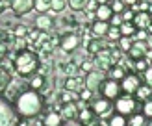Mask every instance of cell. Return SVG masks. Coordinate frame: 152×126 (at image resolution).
<instances>
[{
    "instance_id": "1",
    "label": "cell",
    "mask_w": 152,
    "mask_h": 126,
    "mask_svg": "<svg viewBox=\"0 0 152 126\" xmlns=\"http://www.w3.org/2000/svg\"><path fill=\"white\" fill-rule=\"evenodd\" d=\"M43 96L30 89V91H24L17 96V102H15V111L22 117V119H34L43 111Z\"/></svg>"
},
{
    "instance_id": "2",
    "label": "cell",
    "mask_w": 152,
    "mask_h": 126,
    "mask_svg": "<svg viewBox=\"0 0 152 126\" xmlns=\"http://www.w3.org/2000/svg\"><path fill=\"white\" fill-rule=\"evenodd\" d=\"M39 56L32 50H19L17 56L13 59L15 72L22 78H32L34 74L39 71Z\"/></svg>"
},
{
    "instance_id": "3",
    "label": "cell",
    "mask_w": 152,
    "mask_h": 126,
    "mask_svg": "<svg viewBox=\"0 0 152 126\" xmlns=\"http://www.w3.org/2000/svg\"><path fill=\"white\" fill-rule=\"evenodd\" d=\"M98 89H100V93H102V96L104 98H108V100H115L117 96L121 95V84L117 80H113V78H108V80H102L100 82V85H98Z\"/></svg>"
},
{
    "instance_id": "4",
    "label": "cell",
    "mask_w": 152,
    "mask_h": 126,
    "mask_svg": "<svg viewBox=\"0 0 152 126\" xmlns=\"http://www.w3.org/2000/svg\"><path fill=\"white\" fill-rule=\"evenodd\" d=\"M117 102H115V109H117V113H121V115H132L134 111H135V106H137V102H135V98L134 96H130V95H123V96H117L115 98Z\"/></svg>"
},
{
    "instance_id": "5",
    "label": "cell",
    "mask_w": 152,
    "mask_h": 126,
    "mask_svg": "<svg viewBox=\"0 0 152 126\" xmlns=\"http://www.w3.org/2000/svg\"><path fill=\"white\" fill-rule=\"evenodd\" d=\"M0 126H19L17 115L6 100H0Z\"/></svg>"
},
{
    "instance_id": "6",
    "label": "cell",
    "mask_w": 152,
    "mask_h": 126,
    "mask_svg": "<svg viewBox=\"0 0 152 126\" xmlns=\"http://www.w3.org/2000/svg\"><path fill=\"white\" fill-rule=\"evenodd\" d=\"M141 85V80L135 72H126V76L121 80V89H123L124 93L128 95H134L135 91H137V87Z\"/></svg>"
},
{
    "instance_id": "7",
    "label": "cell",
    "mask_w": 152,
    "mask_h": 126,
    "mask_svg": "<svg viewBox=\"0 0 152 126\" xmlns=\"http://www.w3.org/2000/svg\"><path fill=\"white\" fill-rule=\"evenodd\" d=\"M148 41L147 39H137V41H134L132 43V47L128 48V54H130L132 59H141V58H145V52L148 50Z\"/></svg>"
},
{
    "instance_id": "8",
    "label": "cell",
    "mask_w": 152,
    "mask_h": 126,
    "mask_svg": "<svg viewBox=\"0 0 152 126\" xmlns=\"http://www.w3.org/2000/svg\"><path fill=\"white\" fill-rule=\"evenodd\" d=\"M132 24L135 26V30H150L152 26V15L148 11H137L134 15V22Z\"/></svg>"
},
{
    "instance_id": "9",
    "label": "cell",
    "mask_w": 152,
    "mask_h": 126,
    "mask_svg": "<svg viewBox=\"0 0 152 126\" xmlns=\"http://www.w3.org/2000/svg\"><path fill=\"white\" fill-rule=\"evenodd\" d=\"M59 47L65 52H72L80 47V37L76 34H65L61 39H59Z\"/></svg>"
},
{
    "instance_id": "10",
    "label": "cell",
    "mask_w": 152,
    "mask_h": 126,
    "mask_svg": "<svg viewBox=\"0 0 152 126\" xmlns=\"http://www.w3.org/2000/svg\"><path fill=\"white\" fill-rule=\"evenodd\" d=\"M91 109L95 111V115L98 117H104V115H110V111H111V102L108 98H102L100 100H95L93 102V106H91Z\"/></svg>"
},
{
    "instance_id": "11",
    "label": "cell",
    "mask_w": 152,
    "mask_h": 126,
    "mask_svg": "<svg viewBox=\"0 0 152 126\" xmlns=\"http://www.w3.org/2000/svg\"><path fill=\"white\" fill-rule=\"evenodd\" d=\"M102 80H104V72L102 71H89L87 72V78H86V87L93 91L95 87L100 85Z\"/></svg>"
},
{
    "instance_id": "12",
    "label": "cell",
    "mask_w": 152,
    "mask_h": 126,
    "mask_svg": "<svg viewBox=\"0 0 152 126\" xmlns=\"http://www.w3.org/2000/svg\"><path fill=\"white\" fill-rule=\"evenodd\" d=\"M11 7L15 15H24L34 7V0H11Z\"/></svg>"
},
{
    "instance_id": "13",
    "label": "cell",
    "mask_w": 152,
    "mask_h": 126,
    "mask_svg": "<svg viewBox=\"0 0 152 126\" xmlns=\"http://www.w3.org/2000/svg\"><path fill=\"white\" fill-rule=\"evenodd\" d=\"M59 115L65 117V119H74L78 117V108H76V100L74 102H63V106L59 108Z\"/></svg>"
},
{
    "instance_id": "14",
    "label": "cell",
    "mask_w": 152,
    "mask_h": 126,
    "mask_svg": "<svg viewBox=\"0 0 152 126\" xmlns=\"http://www.w3.org/2000/svg\"><path fill=\"white\" fill-rule=\"evenodd\" d=\"M111 15H113L111 6H108V4H98V6H96V9H95L96 20H106V22H110Z\"/></svg>"
},
{
    "instance_id": "15",
    "label": "cell",
    "mask_w": 152,
    "mask_h": 126,
    "mask_svg": "<svg viewBox=\"0 0 152 126\" xmlns=\"http://www.w3.org/2000/svg\"><path fill=\"white\" fill-rule=\"evenodd\" d=\"M35 26H37V30H41V32H47V30H50L54 26V19H52L50 15L43 13V15H39V17L35 19Z\"/></svg>"
},
{
    "instance_id": "16",
    "label": "cell",
    "mask_w": 152,
    "mask_h": 126,
    "mask_svg": "<svg viewBox=\"0 0 152 126\" xmlns=\"http://www.w3.org/2000/svg\"><path fill=\"white\" fill-rule=\"evenodd\" d=\"M83 87H86V82H83L82 78H78V76H69V78H67V82H65V89L74 91V93L82 91Z\"/></svg>"
},
{
    "instance_id": "17",
    "label": "cell",
    "mask_w": 152,
    "mask_h": 126,
    "mask_svg": "<svg viewBox=\"0 0 152 126\" xmlns=\"http://www.w3.org/2000/svg\"><path fill=\"white\" fill-rule=\"evenodd\" d=\"M108 30H110V22H106V20H96L95 24H91V32L96 37H104L108 34Z\"/></svg>"
},
{
    "instance_id": "18",
    "label": "cell",
    "mask_w": 152,
    "mask_h": 126,
    "mask_svg": "<svg viewBox=\"0 0 152 126\" xmlns=\"http://www.w3.org/2000/svg\"><path fill=\"white\" fill-rule=\"evenodd\" d=\"M61 115L58 113V111H50V113L45 115L43 119V126H61Z\"/></svg>"
},
{
    "instance_id": "19",
    "label": "cell",
    "mask_w": 152,
    "mask_h": 126,
    "mask_svg": "<svg viewBox=\"0 0 152 126\" xmlns=\"http://www.w3.org/2000/svg\"><path fill=\"white\" fill-rule=\"evenodd\" d=\"M134 95H135V100L147 102L148 98H152V87H150V85H139L137 91H135Z\"/></svg>"
},
{
    "instance_id": "20",
    "label": "cell",
    "mask_w": 152,
    "mask_h": 126,
    "mask_svg": "<svg viewBox=\"0 0 152 126\" xmlns=\"http://www.w3.org/2000/svg\"><path fill=\"white\" fill-rule=\"evenodd\" d=\"M126 71H128V69H126L124 65H121V63L117 65V63H115V65H111L110 74H111V78H113V80H117V82H119V80H123V78L126 76Z\"/></svg>"
},
{
    "instance_id": "21",
    "label": "cell",
    "mask_w": 152,
    "mask_h": 126,
    "mask_svg": "<svg viewBox=\"0 0 152 126\" xmlns=\"http://www.w3.org/2000/svg\"><path fill=\"white\" fill-rule=\"evenodd\" d=\"M93 119H95V111L91 108H83L82 111H78V121L82 124H89Z\"/></svg>"
},
{
    "instance_id": "22",
    "label": "cell",
    "mask_w": 152,
    "mask_h": 126,
    "mask_svg": "<svg viewBox=\"0 0 152 126\" xmlns=\"http://www.w3.org/2000/svg\"><path fill=\"white\" fill-rule=\"evenodd\" d=\"M87 52H89V54H98V52H100L102 48H104V41H100V39H91L89 43H87Z\"/></svg>"
},
{
    "instance_id": "23",
    "label": "cell",
    "mask_w": 152,
    "mask_h": 126,
    "mask_svg": "<svg viewBox=\"0 0 152 126\" xmlns=\"http://www.w3.org/2000/svg\"><path fill=\"white\" fill-rule=\"evenodd\" d=\"M43 85H45V78H43V74H34L32 80H30V87H32L34 91H39Z\"/></svg>"
},
{
    "instance_id": "24",
    "label": "cell",
    "mask_w": 152,
    "mask_h": 126,
    "mask_svg": "<svg viewBox=\"0 0 152 126\" xmlns=\"http://www.w3.org/2000/svg\"><path fill=\"white\" fill-rule=\"evenodd\" d=\"M119 32H121V35L130 37V35H134V34H135V26L132 24V22H123V24L119 26Z\"/></svg>"
},
{
    "instance_id": "25",
    "label": "cell",
    "mask_w": 152,
    "mask_h": 126,
    "mask_svg": "<svg viewBox=\"0 0 152 126\" xmlns=\"http://www.w3.org/2000/svg\"><path fill=\"white\" fill-rule=\"evenodd\" d=\"M50 6H52V0H34V7L37 11H41V13L48 11Z\"/></svg>"
},
{
    "instance_id": "26",
    "label": "cell",
    "mask_w": 152,
    "mask_h": 126,
    "mask_svg": "<svg viewBox=\"0 0 152 126\" xmlns=\"http://www.w3.org/2000/svg\"><path fill=\"white\" fill-rule=\"evenodd\" d=\"M126 117L124 115H121V113H117V115H113L111 119H110V122H108V126H126Z\"/></svg>"
},
{
    "instance_id": "27",
    "label": "cell",
    "mask_w": 152,
    "mask_h": 126,
    "mask_svg": "<svg viewBox=\"0 0 152 126\" xmlns=\"http://www.w3.org/2000/svg\"><path fill=\"white\" fill-rule=\"evenodd\" d=\"M61 72H65L67 76H76V72H78V65L74 61L67 63V65H61Z\"/></svg>"
},
{
    "instance_id": "28",
    "label": "cell",
    "mask_w": 152,
    "mask_h": 126,
    "mask_svg": "<svg viewBox=\"0 0 152 126\" xmlns=\"http://www.w3.org/2000/svg\"><path fill=\"white\" fill-rule=\"evenodd\" d=\"M126 124L128 126H145L147 124V117L145 115H132V119Z\"/></svg>"
},
{
    "instance_id": "29",
    "label": "cell",
    "mask_w": 152,
    "mask_h": 126,
    "mask_svg": "<svg viewBox=\"0 0 152 126\" xmlns=\"http://www.w3.org/2000/svg\"><path fill=\"white\" fill-rule=\"evenodd\" d=\"M76 96H78V93L74 91H69V89H65V91L59 93V98H61V102H74Z\"/></svg>"
},
{
    "instance_id": "30",
    "label": "cell",
    "mask_w": 152,
    "mask_h": 126,
    "mask_svg": "<svg viewBox=\"0 0 152 126\" xmlns=\"http://www.w3.org/2000/svg\"><path fill=\"white\" fill-rule=\"evenodd\" d=\"M10 82H11V76H10V72L4 71V69H0V91H2L4 87L10 85Z\"/></svg>"
},
{
    "instance_id": "31",
    "label": "cell",
    "mask_w": 152,
    "mask_h": 126,
    "mask_svg": "<svg viewBox=\"0 0 152 126\" xmlns=\"http://www.w3.org/2000/svg\"><path fill=\"white\" fill-rule=\"evenodd\" d=\"M110 37L111 41H119L121 39V32H119V26H110V30H108V34H106Z\"/></svg>"
},
{
    "instance_id": "32",
    "label": "cell",
    "mask_w": 152,
    "mask_h": 126,
    "mask_svg": "<svg viewBox=\"0 0 152 126\" xmlns=\"http://www.w3.org/2000/svg\"><path fill=\"white\" fill-rule=\"evenodd\" d=\"M86 4H87V0H69V6L72 7L74 11L83 9V7H86Z\"/></svg>"
},
{
    "instance_id": "33",
    "label": "cell",
    "mask_w": 152,
    "mask_h": 126,
    "mask_svg": "<svg viewBox=\"0 0 152 126\" xmlns=\"http://www.w3.org/2000/svg\"><path fill=\"white\" fill-rule=\"evenodd\" d=\"M65 6H67L65 0H52L50 9H54V11H63V9H65Z\"/></svg>"
},
{
    "instance_id": "34",
    "label": "cell",
    "mask_w": 152,
    "mask_h": 126,
    "mask_svg": "<svg viewBox=\"0 0 152 126\" xmlns=\"http://www.w3.org/2000/svg\"><path fill=\"white\" fill-rule=\"evenodd\" d=\"M143 115L152 119V98H148L145 104H143Z\"/></svg>"
},
{
    "instance_id": "35",
    "label": "cell",
    "mask_w": 152,
    "mask_h": 126,
    "mask_svg": "<svg viewBox=\"0 0 152 126\" xmlns=\"http://www.w3.org/2000/svg\"><path fill=\"white\" fill-rule=\"evenodd\" d=\"M78 96H80V100H91V96H93V91H91V89H87V87H83L82 91L78 93Z\"/></svg>"
},
{
    "instance_id": "36",
    "label": "cell",
    "mask_w": 152,
    "mask_h": 126,
    "mask_svg": "<svg viewBox=\"0 0 152 126\" xmlns=\"http://www.w3.org/2000/svg\"><path fill=\"white\" fill-rule=\"evenodd\" d=\"M124 2L123 0H115V2H113V6H111V9H113V13H123L124 11Z\"/></svg>"
},
{
    "instance_id": "37",
    "label": "cell",
    "mask_w": 152,
    "mask_h": 126,
    "mask_svg": "<svg viewBox=\"0 0 152 126\" xmlns=\"http://www.w3.org/2000/svg\"><path fill=\"white\" fill-rule=\"evenodd\" d=\"M110 22H111L110 26H121V24H123V17H121V13H113Z\"/></svg>"
},
{
    "instance_id": "38",
    "label": "cell",
    "mask_w": 152,
    "mask_h": 126,
    "mask_svg": "<svg viewBox=\"0 0 152 126\" xmlns=\"http://www.w3.org/2000/svg\"><path fill=\"white\" fill-rule=\"evenodd\" d=\"M121 43V48H123V50H128V48H130L132 47V41H130V37H124V35H121V39H119Z\"/></svg>"
},
{
    "instance_id": "39",
    "label": "cell",
    "mask_w": 152,
    "mask_h": 126,
    "mask_svg": "<svg viewBox=\"0 0 152 126\" xmlns=\"http://www.w3.org/2000/svg\"><path fill=\"white\" fill-rule=\"evenodd\" d=\"M121 56H123V52H121V48H115V50H111V63L115 65L117 61H121Z\"/></svg>"
},
{
    "instance_id": "40",
    "label": "cell",
    "mask_w": 152,
    "mask_h": 126,
    "mask_svg": "<svg viewBox=\"0 0 152 126\" xmlns=\"http://www.w3.org/2000/svg\"><path fill=\"white\" fill-rule=\"evenodd\" d=\"M147 61H145V59H137V63H135L134 65V69H137V71H147Z\"/></svg>"
},
{
    "instance_id": "41",
    "label": "cell",
    "mask_w": 152,
    "mask_h": 126,
    "mask_svg": "<svg viewBox=\"0 0 152 126\" xmlns=\"http://www.w3.org/2000/svg\"><path fill=\"white\" fill-rule=\"evenodd\" d=\"M145 78H147V85L152 87V67H147V71H145Z\"/></svg>"
},
{
    "instance_id": "42",
    "label": "cell",
    "mask_w": 152,
    "mask_h": 126,
    "mask_svg": "<svg viewBox=\"0 0 152 126\" xmlns=\"http://www.w3.org/2000/svg\"><path fill=\"white\" fill-rule=\"evenodd\" d=\"M82 69L86 71V72H89V71H93V63H91V61H83V63H82Z\"/></svg>"
},
{
    "instance_id": "43",
    "label": "cell",
    "mask_w": 152,
    "mask_h": 126,
    "mask_svg": "<svg viewBox=\"0 0 152 126\" xmlns=\"http://www.w3.org/2000/svg\"><path fill=\"white\" fill-rule=\"evenodd\" d=\"M61 126H82L80 122H74V121H69V122H65V124H61Z\"/></svg>"
},
{
    "instance_id": "44",
    "label": "cell",
    "mask_w": 152,
    "mask_h": 126,
    "mask_svg": "<svg viewBox=\"0 0 152 126\" xmlns=\"http://www.w3.org/2000/svg\"><path fill=\"white\" fill-rule=\"evenodd\" d=\"M17 35H22V34H26V30L24 28H17V32H15Z\"/></svg>"
},
{
    "instance_id": "45",
    "label": "cell",
    "mask_w": 152,
    "mask_h": 126,
    "mask_svg": "<svg viewBox=\"0 0 152 126\" xmlns=\"http://www.w3.org/2000/svg\"><path fill=\"white\" fill-rule=\"evenodd\" d=\"M137 37H139V39H147V34H145V32H143V30H141V32L137 34Z\"/></svg>"
},
{
    "instance_id": "46",
    "label": "cell",
    "mask_w": 152,
    "mask_h": 126,
    "mask_svg": "<svg viewBox=\"0 0 152 126\" xmlns=\"http://www.w3.org/2000/svg\"><path fill=\"white\" fill-rule=\"evenodd\" d=\"M6 41V35H4V32H0V43H4Z\"/></svg>"
},
{
    "instance_id": "47",
    "label": "cell",
    "mask_w": 152,
    "mask_h": 126,
    "mask_svg": "<svg viewBox=\"0 0 152 126\" xmlns=\"http://www.w3.org/2000/svg\"><path fill=\"white\" fill-rule=\"evenodd\" d=\"M96 4H108V0H96Z\"/></svg>"
},
{
    "instance_id": "48",
    "label": "cell",
    "mask_w": 152,
    "mask_h": 126,
    "mask_svg": "<svg viewBox=\"0 0 152 126\" xmlns=\"http://www.w3.org/2000/svg\"><path fill=\"white\" fill-rule=\"evenodd\" d=\"M147 41H148V47H150V48H152V35H150V37H148V39H147Z\"/></svg>"
},
{
    "instance_id": "49",
    "label": "cell",
    "mask_w": 152,
    "mask_h": 126,
    "mask_svg": "<svg viewBox=\"0 0 152 126\" xmlns=\"http://www.w3.org/2000/svg\"><path fill=\"white\" fill-rule=\"evenodd\" d=\"M123 2H124V4H134L135 0H123Z\"/></svg>"
},
{
    "instance_id": "50",
    "label": "cell",
    "mask_w": 152,
    "mask_h": 126,
    "mask_svg": "<svg viewBox=\"0 0 152 126\" xmlns=\"http://www.w3.org/2000/svg\"><path fill=\"white\" fill-rule=\"evenodd\" d=\"M4 11V4H2V0H0V13Z\"/></svg>"
},
{
    "instance_id": "51",
    "label": "cell",
    "mask_w": 152,
    "mask_h": 126,
    "mask_svg": "<svg viewBox=\"0 0 152 126\" xmlns=\"http://www.w3.org/2000/svg\"><path fill=\"white\" fill-rule=\"evenodd\" d=\"M148 9H150V11H148V13H150V15H152V4H150V6H148Z\"/></svg>"
},
{
    "instance_id": "52",
    "label": "cell",
    "mask_w": 152,
    "mask_h": 126,
    "mask_svg": "<svg viewBox=\"0 0 152 126\" xmlns=\"http://www.w3.org/2000/svg\"><path fill=\"white\" fill-rule=\"evenodd\" d=\"M148 126H152V119H150V124H148Z\"/></svg>"
}]
</instances>
